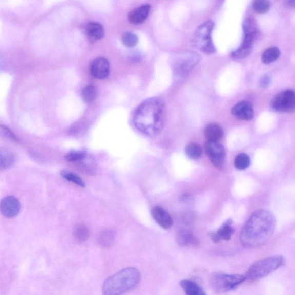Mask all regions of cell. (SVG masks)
<instances>
[{"label": "cell", "instance_id": "27", "mask_svg": "<svg viewBox=\"0 0 295 295\" xmlns=\"http://www.w3.org/2000/svg\"><path fill=\"white\" fill-rule=\"evenodd\" d=\"M250 165V159L246 153H241L235 158L234 161V166L239 170L247 169Z\"/></svg>", "mask_w": 295, "mask_h": 295}, {"label": "cell", "instance_id": "23", "mask_svg": "<svg viewBox=\"0 0 295 295\" xmlns=\"http://www.w3.org/2000/svg\"><path fill=\"white\" fill-rule=\"evenodd\" d=\"M90 233V230L86 225L79 224L75 227L73 236L74 240L77 242H84L88 240Z\"/></svg>", "mask_w": 295, "mask_h": 295}, {"label": "cell", "instance_id": "28", "mask_svg": "<svg viewBox=\"0 0 295 295\" xmlns=\"http://www.w3.org/2000/svg\"><path fill=\"white\" fill-rule=\"evenodd\" d=\"M61 175H62L65 180L72 182V183L74 184L83 187L86 186V184L84 183V182L81 178L75 174L73 172L67 170H63L61 172Z\"/></svg>", "mask_w": 295, "mask_h": 295}, {"label": "cell", "instance_id": "11", "mask_svg": "<svg viewBox=\"0 0 295 295\" xmlns=\"http://www.w3.org/2000/svg\"><path fill=\"white\" fill-rule=\"evenodd\" d=\"M90 72L93 77L104 80L109 76L110 64L104 57H98L93 60L90 65Z\"/></svg>", "mask_w": 295, "mask_h": 295}, {"label": "cell", "instance_id": "15", "mask_svg": "<svg viewBox=\"0 0 295 295\" xmlns=\"http://www.w3.org/2000/svg\"><path fill=\"white\" fill-rule=\"evenodd\" d=\"M151 215L154 221L162 228L168 229L172 226L173 219L165 209L155 206L151 210Z\"/></svg>", "mask_w": 295, "mask_h": 295}, {"label": "cell", "instance_id": "7", "mask_svg": "<svg viewBox=\"0 0 295 295\" xmlns=\"http://www.w3.org/2000/svg\"><path fill=\"white\" fill-rule=\"evenodd\" d=\"M276 112H292L295 108V94L292 90H285L276 95L270 103Z\"/></svg>", "mask_w": 295, "mask_h": 295}, {"label": "cell", "instance_id": "20", "mask_svg": "<svg viewBox=\"0 0 295 295\" xmlns=\"http://www.w3.org/2000/svg\"><path fill=\"white\" fill-rule=\"evenodd\" d=\"M204 135L208 141L218 142L223 135V130L221 126L210 124L206 126Z\"/></svg>", "mask_w": 295, "mask_h": 295}, {"label": "cell", "instance_id": "1", "mask_svg": "<svg viewBox=\"0 0 295 295\" xmlns=\"http://www.w3.org/2000/svg\"><path fill=\"white\" fill-rule=\"evenodd\" d=\"M276 219L268 210H256L243 227L240 240L243 246L257 247L263 245L272 237Z\"/></svg>", "mask_w": 295, "mask_h": 295}, {"label": "cell", "instance_id": "29", "mask_svg": "<svg viewBox=\"0 0 295 295\" xmlns=\"http://www.w3.org/2000/svg\"><path fill=\"white\" fill-rule=\"evenodd\" d=\"M270 4L268 0H254L252 3V9L257 13L265 14L268 12Z\"/></svg>", "mask_w": 295, "mask_h": 295}, {"label": "cell", "instance_id": "10", "mask_svg": "<svg viewBox=\"0 0 295 295\" xmlns=\"http://www.w3.org/2000/svg\"><path fill=\"white\" fill-rule=\"evenodd\" d=\"M21 208V203L15 196H7L0 202V212L5 217L12 218L17 216Z\"/></svg>", "mask_w": 295, "mask_h": 295}, {"label": "cell", "instance_id": "8", "mask_svg": "<svg viewBox=\"0 0 295 295\" xmlns=\"http://www.w3.org/2000/svg\"><path fill=\"white\" fill-rule=\"evenodd\" d=\"M205 150L206 154L213 166L218 169H221L226 156L222 145L218 142L207 141L205 144Z\"/></svg>", "mask_w": 295, "mask_h": 295}, {"label": "cell", "instance_id": "19", "mask_svg": "<svg viewBox=\"0 0 295 295\" xmlns=\"http://www.w3.org/2000/svg\"><path fill=\"white\" fill-rule=\"evenodd\" d=\"M116 233L113 229H106L103 231L98 237L97 241L100 246L105 249H109L114 245Z\"/></svg>", "mask_w": 295, "mask_h": 295}, {"label": "cell", "instance_id": "24", "mask_svg": "<svg viewBox=\"0 0 295 295\" xmlns=\"http://www.w3.org/2000/svg\"><path fill=\"white\" fill-rule=\"evenodd\" d=\"M280 54V50L276 47L266 49L262 55V62L265 64L272 63L278 60Z\"/></svg>", "mask_w": 295, "mask_h": 295}, {"label": "cell", "instance_id": "5", "mask_svg": "<svg viewBox=\"0 0 295 295\" xmlns=\"http://www.w3.org/2000/svg\"><path fill=\"white\" fill-rule=\"evenodd\" d=\"M247 279L246 275L214 273L209 279L210 286L215 292L224 293L240 286Z\"/></svg>", "mask_w": 295, "mask_h": 295}, {"label": "cell", "instance_id": "6", "mask_svg": "<svg viewBox=\"0 0 295 295\" xmlns=\"http://www.w3.org/2000/svg\"><path fill=\"white\" fill-rule=\"evenodd\" d=\"M214 23L211 21L205 22L196 30L193 44L195 48L206 54H213L216 48L212 38Z\"/></svg>", "mask_w": 295, "mask_h": 295}, {"label": "cell", "instance_id": "21", "mask_svg": "<svg viewBox=\"0 0 295 295\" xmlns=\"http://www.w3.org/2000/svg\"><path fill=\"white\" fill-rule=\"evenodd\" d=\"M16 161L15 154L6 149H0V171L12 167Z\"/></svg>", "mask_w": 295, "mask_h": 295}, {"label": "cell", "instance_id": "12", "mask_svg": "<svg viewBox=\"0 0 295 295\" xmlns=\"http://www.w3.org/2000/svg\"><path fill=\"white\" fill-rule=\"evenodd\" d=\"M200 56L193 52L187 53L180 58L175 64V69L178 73L188 72L199 62Z\"/></svg>", "mask_w": 295, "mask_h": 295}, {"label": "cell", "instance_id": "9", "mask_svg": "<svg viewBox=\"0 0 295 295\" xmlns=\"http://www.w3.org/2000/svg\"><path fill=\"white\" fill-rule=\"evenodd\" d=\"M258 31H244L245 38L242 45L232 53L233 60H240L247 57L251 53Z\"/></svg>", "mask_w": 295, "mask_h": 295}, {"label": "cell", "instance_id": "17", "mask_svg": "<svg viewBox=\"0 0 295 295\" xmlns=\"http://www.w3.org/2000/svg\"><path fill=\"white\" fill-rule=\"evenodd\" d=\"M151 10V6L145 4L131 11L128 15L129 22L133 25H140L147 19Z\"/></svg>", "mask_w": 295, "mask_h": 295}, {"label": "cell", "instance_id": "33", "mask_svg": "<svg viewBox=\"0 0 295 295\" xmlns=\"http://www.w3.org/2000/svg\"><path fill=\"white\" fill-rule=\"evenodd\" d=\"M270 82V79L269 77L267 76V75H265L260 80V86L263 88L267 87L269 85Z\"/></svg>", "mask_w": 295, "mask_h": 295}, {"label": "cell", "instance_id": "14", "mask_svg": "<svg viewBox=\"0 0 295 295\" xmlns=\"http://www.w3.org/2000/svg\"><path fill=\"white\" fill-rule=\"evenodd\" d=\"M233 221L231 219H228L218 229L216 232H213L210 235L212 240L215 243L221 241H228L231 240V238L235 232V229L232 227Z\"/></svg>", "mask_w": 295, "mask_h": 295}, {"label": "cell", "instance_id": "2", "mask_svg": "<svg viewBox=\"0 0 295 295\" xmlns=\"http://www.w3.org/2000/svg\"><path fill=\"white\" fill-rule=\"evenodd\" d=\"M165 112V103L161 98H149L142 102L134 112L135 128L149 137L156 136L163 130Z\"/></svg>", "mask_w": 295, "mask_h": 295}, {"label": "cell", "instance_id": "22", "mask_svg": "<svg viewBox=\"0 0 295 295\" xmlns=\"http://www.w3.org/2000/svg\"><path fill=\"white\" fill-rule=\"evenodd\" d=\"M180 285L187 295H205L206 294L203 289L193 281L182 280Z\"/></svg>", "mask_w": 295, "mask_h": 295}, {"label": "cell", "instance_id": "25", "mask_svg": "<svg viewBox=\"0 0 295 295\" xmlns=\"http://www.w3.org/2000/svg\"><path fill=\"white\" fill-rule=\"evenodd\" d=\"M97 94L96 88L93 85H88L83 89L81 95L84 102L91 103L95 100Z\"/></svg>", "mask_w": 295, "mask_h": 295}, {"label": "cell", "instance_id": "26", "mask_svg": "<svg viewBox=\"0 0 295 295\" xmlns=\"http://www.w3.org/2000/svg\"><path fill=\"white\" fill-rule=\"evenodd\" d=\"M185 152L187 156L193 159H198L202 156V148L196 143H190L186 147Z\"/></svg>", "mask_w": 295, "mask_h": 295}, {"label": "cell", "instance_id": "30", "mask_svg": "<svg viewBox=\"0 0 295 295\" xmlns=\"http://www.w3.org/2000/svg\"><path fill=\"white\" fill-rule=\"evenodd\" d=\"M122 42L124 45L128 48H133L139 42L138 36L133 32H125L122 36Z\"/></svg>", "mask_w": 295, "mask_h": 295}, {"label": "cell", "instance_id": "34", "mask_svg": "<svg viewBox=\"0 0 295 295\" xmlns=\"http://www.w3.org/2000/svg\"><path fill=\"white\" fill-rule=\"evenodd\" d=\"M285 3L291 7H294V0H285Z\"/></svg>", "mask_w": 295, "mask_h": 295}, {"label": "cell", "instance_id": "31", "mask_svg": "<svg viewBox=\"0 0 295 295\" xmlns=\"http://www.w3.org/2000/svg\"><path fill=\"white\" fill-rule=\"evenodd\" d=\"M87 154L81 151H71L66 154L65 159L70 162H80L85 159Z\"/></svg>", "mask_w": 295, "mask_h": 295}, {"label": "cell", "instance_id": "4", "mask_svg": "<svg viewBox=\"0 0 295 295\" xmlns=\"http://www.w3.org/2000/svg\"><path fill=\"white\" fill-rule=\"evenodd\" d=\"M284 261V257L281 255L271 256L257 261L248 269L246 277L254 280L264 278L282 266Z\"/></svg>", "mask_w": 295, "mask_h": 295}, {"label": "cell", "instance_id": "32", "mask_svg": "<svg viewBox=\"0 0 295 295\" xmlns=\"http://www.w3.org/2000/svg\"><path fill=\"white\" fill-rule=\"evenodd\" d=\"M0 136L10 139L13 142H18V139L16 135L8 126L0 124Z\"/></svg>", "mask_w": 295, "mask_h": 295}, {"label": "cell", "instance_id": "18", "mask_svg": "<svg viewBox=\"0 0 295 295\" xmlns=\"http://www.w3.org/2000/svg\"><path fill=\"white\" fill-rule=\"evenodd\" d=\"M86 34L91 42H95L104 37L105 31L104 27L99 23H89L85 27Z\"/></svg>", "mask_w": 295, "mask_h": 295}, {"label": "cell", "instance_id": "16", "mask_svg": "<svg viewBox=\"0 0 295 295\" xmlns=\"http://www.w3.org/2000/svg\"><path fill=\"white\" fill-rule=\"evenodd\" d=\"M176 241L181 246H196L199 245V241L191 231V227H182L176 235Z\"/></svg>", "mask_w": 295, "mask_h": 295}, {"label": "cell", "instance_id": "3", "mask_svg": "<svg viewBox=\"0 0 295 295\" xmlns=\"http://www.w3.org/2000/svg\"><path fill=\"white\" fill-rule=\"evenodd\" d=\"M140 280V271L134 267H129L107 279L103 284L102 292L105 295L123 294L136 287Z\"/></svg>", "mask_w": 295, "mask_h": 295}, {"label": "cell", "instance_id": "13", "mask_svg": "<svg viewBox=\"0 0 295 295\" xmlns=\"http://www.w3.org/2000/svg\"><path fill=\"white\" fill-rule=\"evenodd\" d=\"M232 114L238 120L250 121L253 118L254 109L251 103L242 101L233 107Z\"/></svg>", "mask_w": 295, "mask_h": 295}]
</instances>
